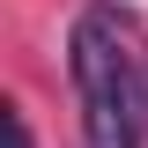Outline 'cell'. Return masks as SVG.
<instances>
[{"label":"cell","mask_w":148,"mask_h":148,"mask_svg":"<svg viewBox=\"0 0 148 148\" xmlns=\"http://www.w3.org/2000/svg\"><path fill=\"white\" fill-rule=\"evenodd\" d=\"M67 74L82 104V148H141L148 141V59L133 52L111 8H82L67 30Z\"/></svg>","instance_id":"6da1fadb"},{"label":"cell","mask_w":148,"mask_h":148,"mask_svg":"<svg viewBox=\"0 0 148 148\" xmlns=\"http://www.w3.org/2000/svg\"><path fill=\"white\" fill-rule=\"evenodd\" d=\"M8 148H30V126H22V111H8Z\"/></svg>","instance_id":"7a4b0ae2"}]
</instances>
